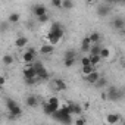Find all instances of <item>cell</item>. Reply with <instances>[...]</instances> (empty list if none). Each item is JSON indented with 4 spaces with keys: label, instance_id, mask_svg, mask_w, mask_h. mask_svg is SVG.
<instances>
[{
    "label": "cell",
    "instance_id": "8",
    "mask_svg": "<svg viewBox=\"0 0 125 125\" xmlns=\"http://www.w3.org/2000/svg\"><path fill=\"white\" fill-rule=\"evenodd\" d=\"M110 12V5L109 3H102L97 6V15L99 16H106Z\"/></svg>",
    "mask_w": 125,
    "mask_h": 125
},
{
    "label": "cell",
    "instance_id": "14",
    "mask_svg": "<svg viewBox=\"0 0 125 125\" xmlns=\"http://www.w3.org/2000/svg\"><path fill=\"white\" fill-rule=\"evenodd\" d=\"M27 44H28V38L27 37H24V35H19L16 40H15V46L16 47H27Z\"/></svg>",
    "mask_w": 125,
    "mask_h": 125
},
{
    "label": "cell",
    "instance_id": "2",
    "mask_svg": "<svg viewBox=\"0 0 125 125\" xmlns=\"http://www.w3.org/2000/svg\"><path fill=\"white\" fill-rule=\"evenodd\" d=\"M57 122H60V124H63V125H71L72 124V115L63 107V106H60L53 115H52Z\"/></svg>",
    "mask_w": 125,
    "mask_h": 125
},
{
    "label": "cell",
    "instance_id": "10",
    "mask_svg": "<svg viewBox=\"0 0 125 125\" xmlns=\"http://www.w3.org/2000/svg\"><path fill=\"white\" fill-rule=\"evenodd\" d=\"M53 87H54L57 91H65V90L68 88L66 83H65L63 80H60V78H54V80H53Z\"/></svg>",
    "mask_w": 125,
    "mask_h": 125
},
{
    "label": "cell",
    "instance_id": "7",
    "mask_svg": "<svg viewBox=\"0 0 125 125\" xmlns=\"http://www.w3.org/2000/svg\"><path fill=\"white\" fill-rule=\"evenodd\" d=\"M22 59H24V62H25L27 65H32V62H34V59H35V50H34L32 47H30V49L24 53Z\"/></svg>",
    "mask_w": 125,
    "mask_h": 125
},
{
    "label": "cell",
    "instance_id": "32",
    "mask_svg": "<svg viewBox=\"0 0 125 125\" xmlns=\"http://www.w3.org/2000/svg\"><path fill=\"white\" fill-rule=\"evenodd\" d=\"M50 5H52L53 8H62V0H52Z\"/></svg>",
    "mask_w": 125,
    "mask_h": 125
},
{
    "label": "cell",
    "instance_id": "23",
    "mask_svg": "<svg viewBox=\"0 0 125 125\" xmlns=\"http://www.w3.org/2000/svg\"><path fill=\"white\" fill-rule=\"evenodd\" d=\"M19 19H21V16H19V13H18V12L10 13V15H9V18H8L9 24H18V22H19Z\"/></svg>",
    "mask_w": 125,
    "mask_h": 125
},
{
    "label": "cell",
    "instance_id": "28",
    "mask_svg": "<svg viewBox=\"0 0 125 125\" xmlns=\"http://www.w3.org/2000/svg\"><path fill=\"white\" fill-rule=\"evenodd\" d=\"M94 71H96V69H94V66H91V65H88V66H83V68H81V72H83L85 77L90 75V74L94 72Z\"/></svg>",
    "mask_w": 125,
    "mask_h": 125
},
{
    "label": "cell",
    "instance_id": "26",
    "mask_svg": "<svg viewBox=\"0 0 125 125\" xmlns=\"http://www.w3.org/2000/svg\"><path fill=\"white\" fill-rule=\"evenodd\" d=\"M100 59L103 60V59H109L110 57V50L107 49V47H102V50H100Z\"/></svg>",
    "mask_w": 125,
    "mask_h": 125
},
{
    "label": "cell",
    "instance_id": "24",
    "mask_svg": "<svg viewBox=\"0 0 125 125\" xmlns=\"http://www.w3.org/2000/svg\"><path fill=\"white\" fill-rule=\"evenodd\" d=\"M90 47H91V43H90L88 37H84V40H83V43H81V50H83V52H88Z\"/></svg>",
    "mask_w": 125,
    "mask_h": 125
},
{
    "label": "cell",
    "instance_id": "36",
    "mask_svg": "<svg viewBox=\"0 0 125 125\" xmlns=\"http://www.w3.org/2000/svg\"><path fill=\"white\" fill-rule=\"evenodd\" d=\"M63 63H65V66H66V68H71V66L75 63V62H72V60H63Z\"/></svg>",
    "mask_w": 125,
    "mask_h": 125
},
{
    "label": "cell",
    "instance_id": "13",
    "mask_svg": "<svg viewBox=\"0 0 125 125\" xmlns=\"http://www.w3.org/2000/svg\"><path fill=\"white\" fill-rule=\"evenodd\" d=\"M102 47H103V46H100V44H91V47H90V50H88V56H99Z\"/></svg>",
    "mask_w": 125,
    "mask_h": 125
},
{
    "label": "cell",
    "instance_id": "17",
    "mask_svg": "<svg viewBox=\"0 0 125 125\" xmlns=\"http://www.w3.org/2000/svg\"><path fill=\"white\" fill-rule=\"evenodd\" d=\"M88 37V40H90V43L91 44H99L100 43V40H102V35L99 34V32H91L90 35H87Z\"/></svg>",
    "mask_w": 125,
    "mask_h": 125
},
{
    "label": "cell",
    "instance_id": "15",
    "mask_svg": "<svg viewBox=\"0 0 125 125\" xmlns=\"http://www.w3.org/2000/svg\"><path fill=\"white\" fill-rule=\"evenodd\" d=\"M25 104H27L28 107H37L38 100H37V97H35V96H28V97L25 99Z\"/></svg>",
    "mask_w": 125,
    "mask_h": 125
},
{
    "label": "cell",
    "instance_id": "11",
    "mask_svg": "<svg viewBox=\"0 0 125 125\" xmlns=\"http://www.w3.org/2000/svg\"><path fill=\"white\" fill-rule=\"evenodd\" d=\"M119 121H121V115H119V113H109V115L106 116V122H107L109 125H116Z\"/></svg>",
    "mask_w": 125,
    "mask_h": 125
},
{
    "label": "cell",
    "instance_id": "12",
    "mask_svg": "<svg viewBox=\"0 0 125 125\" xmlns=\"http://www.w3.org/2000/svg\"><path fill=\"white\" fill-rule=\"evenodd\" d=\"M112 25H113V28H116V30H124V27H125V21H124V18H115L113 21H112Z\"/></svg>",
    "mask_w": 125,
    "mask_h": 125
},
{
    "label": "cell",
    "instance_id": "30",
    "mask_svg": "<svg viewBox=\"0 0 125 125\" xmlns=\"http://www.w3.org/2000/svg\"><path fill=\"white\" fill-rule=\"evenodd\" d=\"M106 84H107V80H106V78H102V77H100V78H99V81H97V83H96L94 85L100 88V87H104Z\"/></svg>",
    "mask_w": 125,
    "mask_h": 125
},
{
    "label": "cell",
    "instance_id": "27",
    "mask_svg": "<svg viewBox=\"0 0 125 125\" xmlns=\"http://www.w3.org/2000/svg\"><path fill=\"white\" fill-rule=\"evenodd\" d=\"M62 8L69 10V9L74 8V2H72V0H62Z\"/></svg>",
    "mask_w": 125,
    "mask_h": 125
},
{
    "label": "cell",
    "instance_id": "16",
    "mask_svg": "<svg viewBox=\"0 0 125 125\" xmlns=\"http://www.w3.org/2000/svg\"><path fill=\"white\" fill-rule=\"evenodd\" d=\"M47 104H50V106H52L53 109H56V110H57V109L60 107L59 99H57L56 96H52V97H49V99H47Z\"/></svg>",
    "mask_w": 125,
    "mask_h": 125
},
{
    "label": "cell",
    "instance_id": "9",
    "mask_svg": "<svg viewBox=\"0 0 125 125\" xmlns=\"http://www.w3.org/2000/svg\"><path fill=\"white\" fill-rule=\"evenodd\" d=\"M24 77H25V80H35L37 78V74H35V69L32 68V65H28L24 69Z\"/></svg>",
    "mask_w": 125,
    "mask_h": 125
},
{
    "label": "cell",
    "instance_id": "19",
    "mask_svg": "<svg viewBox=\"0 0 125 125\" xmlns=\"http://www.w3.org/2000/svg\"><path fill=\"white\" fill-rule=\"evenodd\" d=\"M75 59H77V52H75L74 49H69V50L65 52V60H72V62H75Z\"/></svg>",
    "mask_w": 125,
    "mask_h": 125
},
{
    "label": "cell",
    "instance_id": "18",
    "mask_svg": "<svg viewBox=\"0 0 125 125\" xmlns=\"http://www.w3.org/2000/svg\"><path fill=\"white\" fill-rule=\"evenodd\" d=\"M85 78H87V81H88L90 84H96V83L99 81V78H100V74H99L97 71H94V72H91L90 75H87Z\"/></svg>",
    "mask_w": 125,
    "mask_h": 125
},
{
    "label": "cell",
    "instance_id": "33",
    "mask_svg": "<svg viewBox=\"0 0 125 125\" xmlns=\"http://www.w3.org/2000/svg\"><path fill=\"white\" fill-rule=\"evenodd\" d=\"M75 125H85V119H84L83 116H78V118L75 119Z\"/></svg>",
    "mask_w": 125,
    "mask_h": 125
},
{
    "label": "cell",
    "instance_id": "35",
    "mask_svg": "<svg viewBox=\"0 0 125 125\" xmlns=\"http://www.w3.org/2000/svg\"><path fill=\"white\" fill-rule=\"evenodd\" d=\"M47 21H49V16H47V15H44V16H40V18H38V22H40V24H46Z\"/></svg>",
    "mask_w": 125,
    "mask_h": 125
},
{
    "label": "cell",
    "instance_id": "4",
    "mask_svg": "<svg viewBox=\"0 0 125 125\" xmlns=\"http://www.w3.org/2000/svg\"><path fill=\"white\" fill-rule=\"evenodd\" d=\"M32 68L35 69V74H37L38 80H49V71L46 69L44 65H41L40 62H35V63H32Z\"/></svg>",
    "mask_w": 125,
    "mask_h": 125
},
{
    "label": "cell",
    "instance_id": "5",
    "mask_svg": "<svg viewBox=\"0 0 125 125\" xmlns=\"http://www.w3.org/2000/svg\"><path fill=\"white\" fill-rule=\"evenodd\" d=\"M106 97H107V100L116 102V100L122 99V91H121V90H118L116 87H110V88L106 91Z\"/></svg>",
    "mask_w": 125,
    "mask_h": 125
},
{
    "label": "cell",
    "instance_id": "1",
    "mask_svg": "<svg viewBox=\"0 0 125 125\" xmlns=\"http://www.w3.org/2000/svg\"><path fill=\"white\" fill-rule=\"evenodd\" d=\"M65 35V28L62 27L59 22H54V24H52V27H50V31H49V34H47V41H49V44L50 46H56V44H59V41L62 40V37Z\"/></svg>",
    "mask_w": 125,
    "mask_h": 125
},
{
    "label": "cell",
    "instance_id": "38",
    "mask_svg": "<svg viewBox=\"0 0 125 125\" xmlns=\"http://www.w3.org/2000/svg\"><path fill=\"white\" fill-rule=\"evenodd\" d=\"M2 90H3V88H2V87H0V93H2Z\"/></svg>",
    "mask_w": 125,
    "mask_h": 125
},
{
    "label": "cell",
    "instance_id": "29",
    "mask_svg": "<svg viewBox=\"0 0 125 125\" xmlns=\"http://www.w3.org/2000/svg\"><path fill=\"white\" fill-rule=\"evenodd\" d=\"M88 57H90V65L91 66H96V65H99L100 62H102L100 56H88Z\"/></svg>",
    "mask_w": 125,
    "mask_h": 125
},
{
    "label": "cell",
    "instance_id": "25",
    "mask_svg": "<svg viewBox=\"0 0 125 125\" xmlns=\"http://www.w3.org/2000/svg\"><path fill=\"white\" fill-rule=\"evenodd\" d=\"M43 110H44V113H46V115H50V116L56 112V109H53L50 104H47V102H44V103H43Z\"/></svg>",
    "mask_w": 125,
    "mask_h": 125
},
{
    "label": "cell",
    "instance_id": "37",
    "mask_svg": "<svg viewBox=\"0 0 125 125\" xmlns=\"http://www.w3.org/2000/svg\"><path fill=\"white\" fill-rule=\"evenodd\" d=\"M100 97H102L103 100H107V97H106V91H104V93H102V96H100Z\"/></svg>",
    "mask_w": 125,
    "mask_h": 125
},
{
    "label": "cell",
    "instance_id": "20",
    "mask_svg": "<svg viewBox=\"0 0 125 125\" xmlns=\"http://www.w3.org/2000/svg\"><path fill=\"white\" fill-rule=\"evenodd\" d=\"M69 107H71V115H81L83 112V107L80 104H75V103H69Z\"/></svg>",
    "mask_w": 125,
    "mask_h": 125
},
{
    "label": "cell",
    "instance_id": "22",
    "mask_svg": "<svg viewBox=\"0 0 125 125\" xmlns=\"http://www.w3.org/2000/svg\"><path fill=\"white\" fill-rule=\"evenodd\" d=\"M2 62H3V65L9 66V65H12L13 62H15V59H13V56H12V54H5V56L2 57Z\"/></svg>",
    "mask_w": 125,
    "mask_h": 125
},
{
    "label": "cell",
    "instance_id": "21",
    "mask_svg": "<svg viewBox=\"0 0 125 125\" xmlns=\"http://www.w3.org/2000/svg\"><path fill=\"white\" fill-rule=\"evenodd\" d=\"M40 52H41V54H52V53L54 52V47L50 46V44H44V46L40 49Z\"/></svg>",
    "mask_w": 125,
    "mask_h": 125
},
{
    "label": "cell",
    "instance_id": "31",
    "mask_svg": "<svg viewBox=\"0 0 125 125\" xmlns=\"http://www.w3.org/2000/svg\"><path fill=\"white\" fill-rule=\"evenodd\" d=\"M80 62H81L83 66H88V65H90V57H88V56H83V57L80 59Z\"/></svg>",
    "mask_w": 125,
    "mask_h": 125
},
{
    "label": "cell",
    "instance_id": "3",
    "mask_svg": "<svg viewBox=\"0 0 125 125\" xmlns=\"http://www.w3.org/2000/svg\"><path fill=\"white\" fill-rule=\"evenodd\" d=\"M6 107H8L9 115H10V116H13V118H16V116H21V115H22V109H21V106H19L13 99H8V100H6Z\"/></svg>",
    "mask_w": 125,
    "mask_h": 125
},
{
    "label": "cell",
    "instance_id": "34",
    "mask_svg": "<svg viewBox=\"0 0 125 125\" xmlns=\"http://www.w3.org/2000/svg\"><path fill=\"white\" fill-rule=\"evenodd\" d=\"M6 83H8V80H6V77H5V75H0V87H2V88H3V87L6 85Z\"/></svg>",
    "mask_w": 125,
    "mask_h": 125
},
{
    "label": "cell",
    "instance_id": "6",
    "mask_svg": "<svg viewBox=\"0 0 125 125\" xmlns=\"http://www.w3.org/2000/svg\"><path fill=\"white\" fill-rule=\"evenodd\" d=\"M32 12H34V15H35L37 18H40V16L47 15V8H46V5H43V3H37V5L32 6Z\"/></svg>",
    "mask_w": 125,
    "mask_h": 125
}]
</instances>
